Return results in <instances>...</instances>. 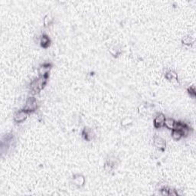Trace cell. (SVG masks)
<instances>
[{"label": "cell", "instance_id": "cell-1", "mask_svg": "<svg viewBox=\"0 0 196 196\" xmlns=\"http://www.w3.org/2000/svg\"><path fill=\"white\" fill-rule=\"evenodd\" d=\"M47 79H48V78L41 77V78H39L38 80L34 81L31 84V88H32V90L35 92H38L41 90H42V89L44 88V85L46 84Z\"/></svg>", "mask_w": 196, "mask_h": 196}, {"label": "cell", "instance_id": "cell-2", "mask_svg": "<svg viewBox=\"0 0 196 196\" xmlns=\"http://www.w3.org/2000/svg\"><path fill=\"white\" fill-rule=\"evenodd\" d=\"M37 108L38 103L36 98H34V97H29V98L27 100L24 109L26 110L27 112H28V113H31V112H33L35 111V110H36Z\"/></svg>", "mask_w": 196, "mask_h": 196}, {"label": "cell", "instance_id": "cell-3", "mask_svg": "<svg viewBox=\"0 0 196 196\" xmlns=\"http://www.w3.org/2000/svg\"><path fill=\"white\" fill-rule=\"evenodd\" d=\"M28 112H27L25 109H21L18 111L16 112L14 115V120L16 123H21L24 120H26L27 117H28Z\"/></svg>", "mask_w": 196, "mask_h": 196}, {"label": "cell", "instance_id": "cell-4", "mask_svg": "<svg viewBox=\"0 0 196 196\" xmlns=\"http://www.w3.org/2000/svg\"><path fill=\"white\" fill-rule=\"evenodd\" d=\"M153 143L155 146L159 149H160V150H164L165 149H166V141L160 136H155L153 140Z\"/></svg>", "mask_w": 196, "mask_h": 196}, {"label": "cell", "instance_id": "cell-5", "mask_svg": "<svg viewBox=\"0 0 196 196\" xmlns=\"http://www.w3.org/2000/svg\"><path fill=\"white\" fill-rule=\"evenodd\" d=\"M165 120H166V117H165L164 115L162 114V113H159L154 119V126L155 128H157V129L158 128L163 127V126H164Z\"/></svg>", "mask_w": 196, "mask_h": 196}, {"label": "cell", "instance_id": "cell-6", "mask_svg": "<svg viewBox=\"0 0 196 196\" xmlns=\"http://www.w3.org/2000/svg\"><path fill=\"white\" fill-rule=\"evenodd\" d=\"M50 70H51V64H44L40 67L38 71L40 75H41V77H45V78H48Z\"/></svg>", "mask_w": 196, "mask_h": 196}, {"label": "cell", "instance_id": "cell-7", "mask_svg": "<svg viewBox=\"0 0 196 196\" xmlns=\"http://www.w3.org/2000/svg\"><path fill=\"white\" fill-rule=\"evenodd\" d=\"M73 182L75 186L78 187H81L84 186L85 182L84 177L81 175H75L73 177Z\"/></svg>", "mask_w": 196, "mask_h": 196}, {"label": "cell", "instance_id": "cell-8", "mask_svg": "<svg viewBox=\"0 0 196 196\" xmlns=\"http://www.w3.org/2000/svg\"><path fill=\"white\" fill-rule=\"evenodd\" d=\"M83 136L86 140L90 141L91 140H93L94 134L91 129H89V128H85L83 131Z\"/></svg>", "mask_w": 196, "mask_h": 196}, {"label": "cell", "instance_id": "cell-9", "mask_svg": "<svg viewBox=\"0 0 196 196\" xmlns=\"http://www.w3.org/2000/svg\"><path fill=\"white\" fill-rule=\"evenodd\" d=\"M175 121L172 118H166L164 123V126H166V128H168L169 129H174L175 125Z\"/></svg>", "mask_w": 196, "mask_h": 196}, {"label": "cell", "instance_id": "cell-10", "mask_svg": "<svg viewBox=\"0 0 196 196\" xmlns=\"http://www.w3.org/2000/svg\"><path fill=\"white\" fill-rule=\"evenodd\" d=\"M40 43H41V47L43 48H48L50 45V38L45 35H43L40 39Z\"/></svg>", "mask_w": 196, "mask_h": 196}, {"label": "cell", "instance_id": "cell-11", "mask_svg": "<svg viewBox=\"0 0 196 196\" xmlns=\"http://www.w3.org/2000/svg\"><path fill=\"white\" fill-rule=\"evenodd\" d=\"M183 136L184 134L182 131L177 130V129H172V136L174 140H179Z\"/></svg>", "mask_w": 196, "mask_h": 196}, {"label": "cell", "instance_id": "cell-12", "mask_svg": "<svg viewBox=\"0 0 196 196\" xmlns=\"http://www.w3.org/2000/svg\"><path fill=\"white\" fill-rule=\"evenodd\" d=\"M53 22V18L51 17V15H47L44 18V26H48Z\"/></svg>", "mask_w": 196, "mask_h": 196}, {"label": "cell", "instance_id": "cell-13", "mask_svg": "<svg viewBox=\"0 0 196 196\" xmlns=\"http://www.w3.org/2000/svg\"><path fill=\"white\" fill-rule=\"evenodd\" d=\"M166 78L169 80V81H172L173 79H177V74H175L174 71H170L166 74Z\"/></svg>", "mask_w": 196, "mask_h": 196}, {"label": "cell", "instance_id": "cell-14", "mask_svg": "<svg viewBox=\"0 0 196 196\" xmlns=\"http://www.w3.org/2000/svg\"><path fill=\"white\" fill-rule=\"evenodd\" d=\"M192 42L193 40L191 36H186L182 39V43L184 44H186V45H190V44H192Z\"/></svg>", "mask_w": 196, "mask_h": 196}, {"label": "cell", "instance_id": "cell-15", "mask_svg": "<svg viewBox=\"0 0 196 196\" xmlns=\"http://www.w3.org/2000/svg\"><path fill=\"white\" fill-rule=\"evenodd\" d=\"M188 91H189V94H191L192 96H193V97L195 96V87H189V88L188 89Z\"/></svg>", "mask_w": 196, "mask_h": 196}]
</instances>
